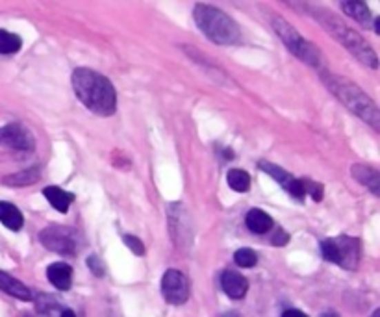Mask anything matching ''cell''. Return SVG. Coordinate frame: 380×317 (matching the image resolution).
I'll list each match as a JSON object with an SVG mask.
<instances>
[{
  "instance_id": "11",
  "label": "cell",
  "mask_w": 380,
  "mask_h": 317,
  "mask_svg": "<svg viewBox=\"0 0 380 317\" xmlns=\"http://www.w3.org/2000/svg\"><path fill=\"white\" fill-rule=\"evenodd\" d=\"M169 225H171V238L179 245L180 238L188 241L191 236L188 212L182 208V204H169Z\"/></svg>"
},
{
  "instance_id": "4",
  "label": "cell",
  "mask_w": 380,
  "mask_h": 317,
  "mask_svg": "<svg viewBox=\"0 0 380 317\" xmlns=\"http://www.w3.org/2000/svg\"><path fill=\"white\" fill-rule=\"evenodd\" d=\"M193 17L202 34H206V37L217 45H236L241 39L238 23L217 8L210 4H197Z\"/></svg>"
},
{
  "instance_id": "14",
  "label": "cell",
  "mask_w": 380,
  "mask_h": 317,
  "mask_svg": "<svg viewBox=\"0 0 380 317\" xmlns=\"http://www.w3.org/2000/svg\"><path fill=\"white\" fill-rule=\"evenodd\" d=\"M350 173H352V176H354V178H357L360 184H363L366 187H369V190H371V193L379 197L380 195V173L377 171V169L369 167V165H363V163H354V165L350 167Z\"/></svg>"
},
{
  "instance_id": "24",
  "label": "cell",
  "mask_w": 380,
  "mask_h": 317,
  "mask_svg": "<svg viewBox=\"0 0 380 317\" xmlns=\"http://www.w3.org/2000/svg\"><path fill=\"white\" fill-rule=\"evenodd\" d=\"M123 241H125V245H128V249H130L134 254H137V256L145 254V245H143L141 241L137 240L136 236H130V234H126L125 238H123Z\"/></svg>"
},
{
  "instance_id": "17",
  "label": "cell",
  "mask_w": 380,
  "mask_h": 317,
  "mask_svg": "<svg viewBox=\"0 0 380 317\" xmlns=\"http://www.w3.org/2000/svg\"><path fill=\"white\" fill-rule=\"evenodd\" d=\"M0 223L10 230H21L24 225V217L21 214V209L12 203H0Z\"/></svg>"
},
{
  "instance_id": "30",
  "label": "cell",
  "mask_w": 380,
  "mask_h": 317,
  "mask_svg": "<svg viewBox=\"0 0 380 317\" xmlns=\"http://www.w3.org/2000/svg\"><path fill=\"white\" fill-rule=\"evenodd\" d=\"M319 317H339L336 311H325V314H321Z\"/></svg>"
},
{
  "instance_id": "19",
  "label": "cell",
  "mask_w": 380,
  "mask_h": 317,
  "mask_svg": "<svg viewBox=\"0 0 380 317\" xmlns=\"http://www.w3.org/2000/svg\"><path fill=\"white\" fill-rule=\"evenodd\" d=\"M341 10L345 12V15L358 21L362 26H369L374 21L369 8L363 2H341Z\"/></svg>"
},
{
  "instance_id": "18",
  "label": "cell",
  "mask_w": 380,
  "mask_h": 317,
  "mask_svg": "<svg viewBox=\"0 0 380 317\" xmlns=\"http://www.w3.org/2000/svg\"><path fill=\"white\" fill-rule=\"evenodd\" d=\"M245 225L249 228L250 232L254 234H266L273 228V219L271 216H268L266 212L261 209H250L247 217H245Z\"/></svg>"
},
{
  "instance_id": "20",
  "label": "cell",
  "mask_w": 380,
  "mask_h": 317,
  "mask_svg": "<svg viewBox=\"0 0 380 317\" xmlns=\"http://www.w3.org/2000/svg\"><path fill=\"white\" fill-rule=\"evenodd\" d=\"M39 180V171L37 169H26V171H21V173L10 174L6 178L2 180V184L6 186H32Z\"/></svg>"
},
{
  "instance_id": "12",
  "label": "cell",
  "mask_w": 380,
  "mask_h": 317,
  "mask_svg": "<svg viewBox=\"0 0 380 317\" xmlns=\"http://www.w3.org/2000/svg\"><path fill=\"white\" fill-rule=\"evenodd\" d=\"M221 287L230 299H243L249 289V282L236 271H225L221 276Z\"/></svg>"
},
{
  "instance_id": "13",
  "label": "cell",
  "mask_w": 380,
  "mask_h": 317,
  "mask_svg": "<svg viewBox=\"0 0 380 317\" xmlns=\"http://www.w3.org/2000/svg\"><path fill=\"white\" fill-rule=\"evenodd\" d=\"M47 276L54 287L60 292H67L72 286V267L63 262L50 263L47 269Z\"/></svg>"
},
{
  "instance_id": "15",
  "label": "cell",
  "mask_w": 380,
  "mask_h": 317,
  "mask_svg": "<svg viewBox=\"0 0 380 317\" xmlns=\"http://www.w3.org/2000/svg\"><path fill=\"white\" fill-rule=\"evenodd\" d=\"M0 289L19 300H32L30 289L24 286L23 282L17 280L15 276H12L10 273H4V271H0Z\"/></svg>"
},
{
  "instance_id": "9",
  "label": "cell",
  "mask_w": 380,
  "mask_h": 317,
  "mask_svg": "<svg viewBox=\"0 0 380 317\" xmlns=\"http://www.w3.org/2000/svg\"><path fill=\"white\" fill-rule=\"evenodd\" d=\"M0 145L12 150L32 152L36 149V139L28 128L21 125H6L0 128Z\"/></svg>"
},
{
  "instance_id": "29",
  "label": "cell",
  "mask_w": 380,
  "mask_h": 317,
  "mask_svg": "<svg viewBox=\"0 0 380 317\" xmlns=\"http://www.w3.org/2000/svg\"><path fill=\"white\" fill-rule=\"evenodd\" d=\"M60 317H77V314H74L72 310H63V311H61Z\"/></svg>"
},
{
  "instance_id": "21",
  "label": "cell",
  "mask_w": 380,
  "mask_h": 317,
  "mask_svg": "<svg viewBox=\"0 0 380 317\" xmlns=\"http://www.w3.org/2000/svg\"><path fill=\"white\" fill-rule=\"evenodd\" d=\"M226 180H228V186H230L234 192H249L250 176L247 171H243V169H232L230 173H228V176H226Z\"/></svg>"
},
{
  "instance_id": "31",
  "label": "cell",
  "mask_w": 380,
  "mask_h": 317,
  "mask_svg": "<svg viewBox=\"0 0 380 317\" xmlns=\"http://www.w3.org/2000/svg\"><path fill=\"white\" fill-rule=\"evenodd\" d=\"M371 317H380V310H374V314Z\"/></svg>"
},
{
  "instance_id": "28",
  "label": "cell",
  "mask_w": 380,
  "mask_h": 317,
  "mask_svg": "<svg viewBox=\"0 0 380 317\" xmlns=\"http://www.w3.org/2000/svg\"><path fill=\"white\" fill-rule=\"evenodd\" d=\"M282 317H308V316H306L304 311L293 310V308H291V310H286L284 314H282Z\"/></svg>"
},
{
  "instance_id": "25",
  "label": "cell",
  "mask_w": 380,
  "mask_h": 317,
  "mask_svg": "<svg viewBox=\"0 0 380 317\" xmlns=\"http://www.w3.org/2000/svg\"><path fill=\"white\" fill-rule=\"evenodd\" d=\"M304 190H306V195L314 198L315 203H319L323 198V186L315 184V182H310V180H304Z\"/></svg>"
},
{
  "instance_id": "8",
  "label": "cell",
  "mask_w": 380,
  "mask_h": 317,
  "mask_svg": "<svg viewBox=\"0 0 380 317\" xmlns=\"http://www.w3.org/2000/svg\"><path fill=\"white\" fill-rule=\"evenodd\" d=\"M161 294L169 305H184L186 300L190 299V282L184 273L177 269L166 271V275L161 278Z\"/></svg>"
},
{
  "instance_id": "26",
  "label": "cell",
  "mask_w": 380,
  "mask_h": 317,
  "mask_svg": "<svg viewBox=\"0 0 380 317\" xmlns=\"http://www.w3.org/2000/svg\"><path fill=\"white\" fill-rule=\"evenodd\" d=\"M88 265H90V269L93 271V275L95 276H104V263L99 256H90L88 258Z\"/></svg>"
},
{
  "instance_id": "33",
  "label": "cell",
  "mask_w": 380,
  "mask_h": 317,
  "mask_svg": "<svg viewBox=\"0 0 380 317\" xmlns=\"http://www.w3.org/2000/svg\"><path fill=\"white\" fill-rule=\"evenodd\" d=\"M24 317H34V316H30V314H26V316H24Z\"/></svg>"
},
{
  "instance_id": "32",
  "label": "cell",
  "mask_w": 380,
  "mask_h": 317,
  "mask_svg": "<svg viewBox=\"0 0 380 317\" xmlns=\"http://www.w3.org/2000/svg\"><path fill=\"white\" fill-rule=\"evenodd\" d=\"M225 317H238V314H226Z\"/></svg>"
},
{
  "instance_id": "5",
  "label": "cell",
  "mask_w": 380,
  "mask_h": 317,
  "mask_svg": "<svg viewBox=\"0 0 380 317\" xmlns=\"http://www.w3.org/2000/svg\"><path fill=\"white\" fill-rule=\"evenodd\" d=\"M273 30L274 34L282 39L286 48L297 56L299 60H303L304 63H308V65L315 67V69H319V71H325L323 54H321L319 50H317L312 43L306 41L288 21H284L282 17H273Z\"/></svg>"
},
{
  "instance_id": "27",
  "label": "cell",
  "mask_w": 380,
  "mask_h": 317,
  "mask_svg": "<svg viewBox=\"0 0 380 317\" xmlns=\"http://www.w3.org/2000/svg\"><path fill=\"white\" fill-rule=\"evenodd\" d=\"M288 234L284 232V230H277V234H274V238H273V243L274 245H286L288 243Z\"/></svg>"
},
{
  "instance_id": "2",
  "label": "cell",
  "mask_w": 380,
  "mask_h": 317,
  "mask_svg": "<svg viewBox=\"0 0 380 317\" xmlns=\"http://www.w3.org/2000/svg\"><path fill=\"white\" fill-rule=\"evenodd\" d=\"M321 78L336 99L341 101L343 106L357 114L362 121L371 125L374 130H380V112L371 96H368L354 82H350L347 78L339 74H330L327 71H321Z\"/></svg>"
},
{
  "instance_id": "3",
  "label": "cell",
  "mask_w": 380,
  "mask_h": 317,
  "mask_svg": "<svg viewBox=\"0 0 380 317\" xmlns=\"http://www.w3.org/2000/svg\"><path fill=\"white\" fill-rule=\"evenodd\" d=\"M306 8L312 12L310 15L314 19H317V21L325 26V30H327L334 39H338L357 60H360L362 63L369 65L371 69H377V67H379L377 52L369 47L368 43H366V39H363L358 32L349 28L343 21H339L336 15H332V13L327 12V10H323V8L319 10V8L312 6V4H306Z\"/></svg>"
},
{
  "instance_id": "10",
  "label": "cell",
  "mask_w": 380,
  "mask_h": 317,
  "mask_svg": "<svg viewBox=\"0 0 380 317\" xmlns=\"http://www.w3.org/2000/svg\"><path fill=\"white\" fill-rule=\"evenodd\" d=\"M258 167H260L263 173H268L271 178L277 180L280 186L290 193L291 197L303 198L304 195H306V190H304V180L295 178L293 174H290L282 167H277V165H273V163H269V162H260L258 163Z\"/></svg>"
},
{
  "instance_id": "1",
  "label": "cell",
  "mask_w": 380,
  "mask_h": 317,
  "mask_svg": "<svg viewBox=\"0 0 380 317\" xmlns=\"http://www.w3.org/2000/svg\"><path fill=\"white\" fill-rule=\"evenodd\" d=\"M72 90L86 108L93 114L110 117L117 110V93L104 74L80 67L72 72Z\"/></svg>"
},
{
  "instance_id": "23",
  "label": "cell",
  "mask_w": 380,
  "mask_h": 317,
  "mask_svg": "<svg viewBox=\"0 0 380 317\" xmlns=\"http://www.w3.org/2000/svg\"><path fill=\"white\" fill-rule=\"evenodd\" d=\"M234 262L238 263L239 267H245V269H250V267H254L256 262H258V256H256V252L252 249H239L234 254Z\"/></svg>"
},
{
  "instance_id": "7",
  "label": "cell",
  "mask_w": 380,
  "mask_h": 317,
  "mask_svg": "<svg viewBox=\"0 0 380 317\" xmlns=\"http://www.w3.org/2000/svg\"><path fill=\"white\" fill-rule=\"evenodd\" d=\"M39 241L48 251L58 252L63 256H74L78 249L77 232L66 227H47L39 234Z\"/></svg>"
},
{
  "instance_id": "16",
  "label": "cell",
  "mask_w": 380,
  "mask_h": 317,
  "mask_svg": "<svg viewBox=\"0 0 380 317\" xmlns=\"http://www.w3.org/2000/svg\"><path fill=\"white\" fill-rule=\"evenodd\" d=\"M43 195L47 197V201L54 206V209H58L60 214H67L69 208H71L72 201H74V195L72 193L63 192L61 187L48 186L43 190Z\"/></svg>"
},
{
  "instance_id": "22",
  "label": "cell",
  "mask_w": 380,
  "mask_h": 317,
  "mask_svg": "<svg viewBox=\"0 0 380 317\" xmlns=\"http://www.w3.org/2000/svg\"><path fill=\"white\" fill-rule=\"evenodd\" d=\"M21 37L8 30H0V54H15L21 50Z\"/></svg>"
},
{
  "instance_id": "6",
  "label": "cell",
  "mask_w": 380,
  "mask_h": 317,
  "mask_svg": "<svg viewBox=\"0 0 380 317\" xmlns=\"http://www.w3.org/2000/svg\"><path fill=\"white\" fill-rule=\"evenodd\" d=\"M321 254L325 260L338 263L345 269H354L360 260V241L349 236L321 241Z\"/></svg>"
}]
</instances>
